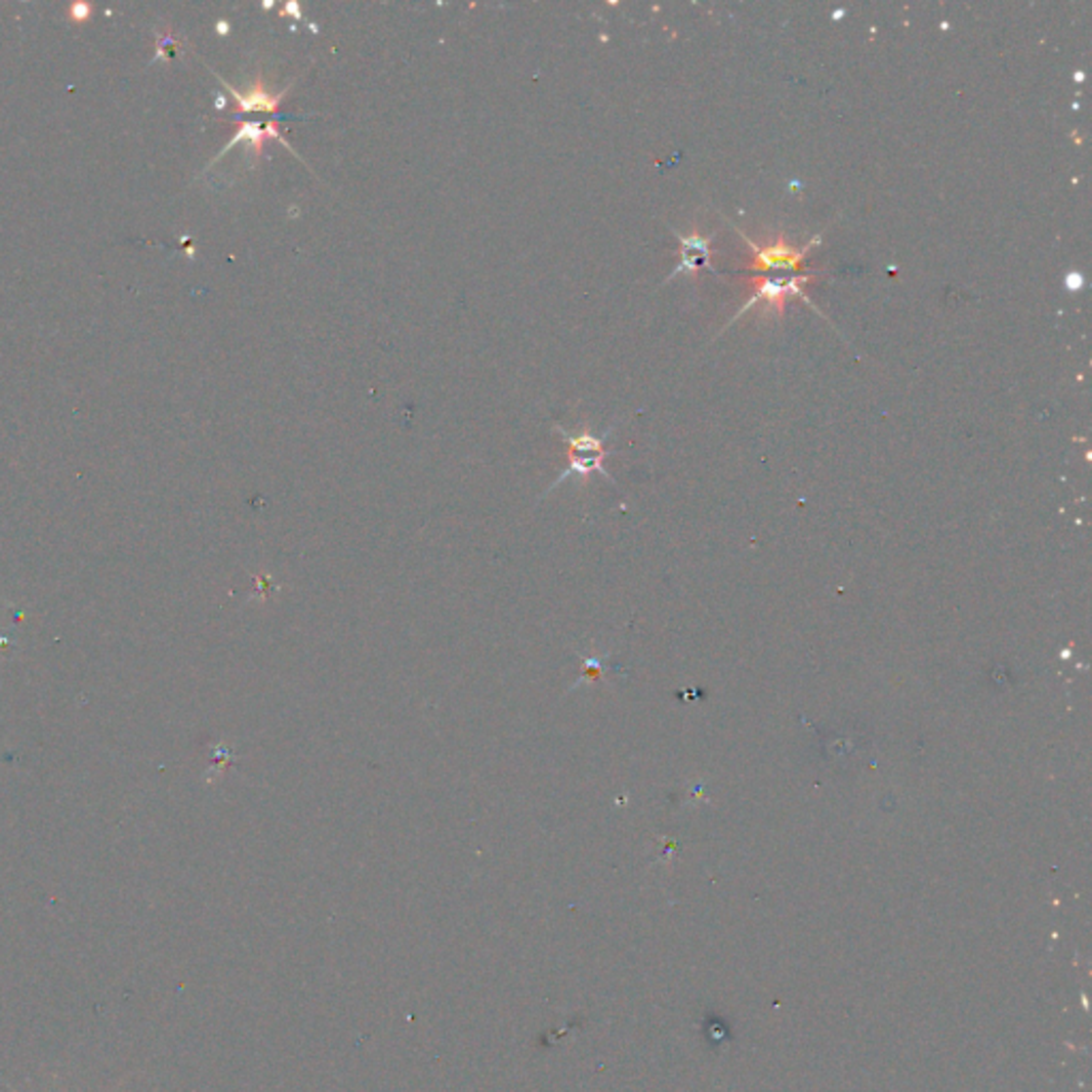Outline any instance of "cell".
Segmentation results:
<instances>
[{
	"instance_id": "obj_5",
	"label": "cell",
	"mask_w": 1092,
	"mask_h": 1092,
	"mask_svg": "<svg viewBox=\"0 0 1092 1092\" xmlns=\"http://www.w3.org/2000/svg\"><path fill=\"white\" fill-rule=\"evenodd\" d=\"M555 429H557V432H560V434H562V436L566 438V442H567V444H570V448H572L574 452H598V455H604V452H602V444H604V440H602V438L589 436V434H583V436H570V434H566V432H564V429H562L560 425H557Z\"/></svg>"
},
{
	"instance_id": "obj_4",
	"label": "cell",
	"mask_w": 1092,
	"mask_h": 1092,
	"mask_svg": "<svg viewBox=\"0 0 1092 1092\" xmlns=\"http://www.w3.org/2000/svg\"><path fill=\"white\" fill-rule=\"evenodd\" d=\"M225 86L229 88L231 95H233V97L237 99L239 107H241L243 111H265V113H273V111H277V107H280L282 97H284V92H280V95H270V92H267L261 84L254 86L250 92H246V95H239V92L231 88L229 84H225Z\"/></svg>"
},
{
	"instance_id": "obj_2",
	"label": "cell",
	"mask_w": 1092,
	"mask_h": 1092,
	"mask_svg": "<svg viewBox=\"0 0 1092 1092\" xmlns=\"http://www.w3.org/2000/svg\"><path fill=\"white\" fill-rule=\"evenodd\" d=\"M747 243L751 246V250L755 252V261L751 263V270H798L800 263L805 259V250H796L792 246H787L783 239H779L777 243H771V246H764L758 248L755 243H751L747 239Z\"/></svg>"
},
{
	"instance_id": "obj_1",
	"label": "cell",
	"mask_w": 1092,
	"mask_h": 1092,
	"mask_svg": "<svg viewBox=\"0 0 1092 1092\" xmlns=\"http://www.w3.org/2000/svg\"><path fill=\"white\" fill-rule=\"evenodd\" d=\"M811 277H813V275H787V277H781V275H771V273H764V275H758V277H751V282H753V295L749 297V301L745 304V308H742V310L736 314V316H740L742 312L751 310V306L760 304V301L764 304L766 312H769V310L783 312V304H785V299H787V297H792V295L805 297L803 288H805V284L811 280Z\"/></svg>"
},
{
	"instance_id": "obj_3",
	"label": "cell",
	"mask_w": 1092,
	"mask_h": 1092,
	"mask_svg": "<svg viewBox=\"0 0 1092 1092\" xmlns=\"http://www.w3.org/2000/svg\"><path fill=\"white\" fill-rule=\"evenodd\" d=\"M708 259H711V252H708V239L700 235L681 237V263L675 270V273L681 272L693 273L695 270H702V267L708 263Z\"/></svg>"
}]
</instances>
